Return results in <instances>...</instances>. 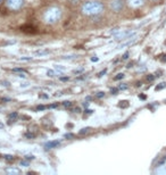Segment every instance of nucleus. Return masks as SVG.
<instances>
[{
  "mask_svg": "<svg viewBox=\"0 0 166 175\" xmlns=\"http://www.w3.org/2000/svg\"><path fill=\"white\" fill-rule=\"evenodd\" d=\"M104 10H105L104 4L101 1H98V0L86 1L81 7L82 14L86 15V16H98V15L103 14Z\"/></svg>",
  "mask_w": 166,
  "mask_h": 175,
  "instance_id": "f257e3e1",
  "label": "nucleus"
},
{
  "mask_svg": "<svg viewBox=\"0 0 166 175\" xmlns=\"http://www.w3.org/2000/svg\"><path fill=\"white\" fill-rule=\"evenodd\" d=\"M62 15L63 11L59 7H57V6L50 7L43 14V22L46 24H49V25H54V24L58 23L60 21Z\"/></svg>",
  "mask_w": 166,
  "mask_h": 175,
  "instance_id": "f03ea898",
  "label": "nucleus"
},
{
  "mask_svg": "<svg viewBox=\"0 0 166 175\" xmlns=\"http://www.w3.org/2000/svg\"><path fill=\"white\" fill-rule=\"evenodd\" d=\"M135 34L137 33L134 31H131V30H117L114 33V39L116 41H123V40L131 39Z\"/></svg>",
  "mask_w": 166,
  "mask_h": 175,
  "instance_id": "7ed1b4c3",
  "label": "nucleus"
},
{
  "mask_svg": "<svg viewBox=\"0 0 166 175\" xmlns=\"http://www.w3.org/2000/svg\"><path fill=\"white\" fill-rule=\"evenodd\" d=\"M6 6L10 10H19L24 6V0H6Z\"/></svg>",
  "mask_w": 166,
  "mask_h": 175,
  "instance_id": "20e7f679",
  "label": "nucleus"
},
{
  "mask_svg": "<svg viewBox=\"0 0 166 175\" xmlns=\"http://www.w3.org/2000/svg\"><path fill=\"white\" fill-rule=\"evenodd\" d=\"M124 7V0H112L110 1V9L114 13H119Z\"/></svg>",
  "mask_w": 166,
  "mask_h": 175,
  "instance_id": "39448f33",
  "label": "nucleus"
},
{
  "mask_svg": "<svg viewBox=\"0 0 166 175\" xmlns=\"http://www.w3.org/2000/svg\"><path fill=\"white\" fill-rule=\"evenodd\" d=\"M126 2L131 8H139L145 5V0H128Z\"/></svg>",
  "mask_w": 166,
  "mask_h": 175,
  "instance_id": "423d86ee",
  "label": "nucleus"
},
{
  "mask_svg": "<svg viewBox=\"0 0 166 175\" xmlns=\"http://www.w3.org/2000/svg\"><path fill=\"white\" fill-rule=\"evenodd\" d=\"M59 144H60V142L58 141V140H55V141H48L44 143V148H46V149H54V148H57Z\"/></svg>",
  "mask_w": 166,
  "mask_h": 175,
  "instance_id": "0eeeda50",
  "label": "nucleus"
},
{
  "mask_svg": "<svg viewBox=\"0 0 166 175\" xmlns=\"http://www.w3.org/2000/svg\"><path fill=\"white\" fill-rule=\"evenodd\" d=\"M49 53H50V50H48V49H41V50H37V51L33 52V55L37 57L46 56V55H49Z\"/></svg>",
  "mask_w": 166,
  "mask_h": 175,
  "instance_id": "6e6552de",
  "label": "nucleus"
},
{
  "mask_svg": "<svg viewBox=\"0 0 166 175\" xmlns=\"http://www.w3.org/2000/svg\"><path fill=\"white\" fill-rule=\"evenodd\" d=\"M134 42H135V39H132V40H130V41H128V42H124L123 44H121V46L119 47V49H122V48H124V47H129V46L133 44Z\"/></svg>",
  "mask_w": 166,
  "mask_h": 175,
  "instance_id": "1a4fd4ad",
  "label": "nucleus"
},
{
  "mask_svg": "<svg viewBox=\"0 0 166 175\" xmlns=\"http://www.w3.org/2000/svg\"><path fill=\"white\" fill-rule=\"evenodd\" d=\"M6 173H8V174H19L21 172L17 168H6Z\"/></svg>",
  "mask_w": 166,
  "mask_h": 175,
  "instance_id": "9d476101",
  "label": "nucleus"
},
{
  "mask_svg": "<svg viewBox=\"0 0 166 175\" xmlns=\"http://www.w3.org/2000/svg\"><path fill=\"white\" fill-rule=\"evenodd\" d=\"M91 130H92L91 128H82L80 132H79V134H80V135H86V134H88V133L90 132Z\"/></svg>",
  "mask_w": 166,
  "mask_h": 175,
  "instance_id": "9b49d317",
  "label": "nucleus"
},
{
  "mask_svg": "<svg viewBox=\"0 0 166 175\" xmlns=\"http://www.w3.org/2000/svg\"><path fill=\"white\" fill-rule=\"evenodd\" d=\"M48 76H50V77H56V76H58L60 73L59 72H56V71H48Z\"/></svg>",
  "mask_w": 166,
  "mask_h": 175,
  "instance_id": "f8f14e48",
  "label": "nucleus"
},
{
  "mask_svg": "<svg viewBox=\"0 0 166 175\" xmlns=\"http://www.w3.org/2000/svg\"><path fill=\"white\" fill-rule=\"evenodd\" d=\"M17 116H18V114L17 113H11L8 115V118L9 119H15V118H17Z\"/></svg>",
  "mask_w": 166,
  "mask_h": 175,
  "instance_id": "ddd939ff",
  "label": "nucleus"
},
{
  "mask_svg": "<svg viewBox=\"0 0 166 175\" xmlns=\"http://www.w3.org/2000/svg\"><path fill=\"white\" fill-rule=\"evenodd\" d=\"M68 2L71 4V5L73 6H76V5H79L81 2V0H68Z\"/></svg>",
  "mask_w": 166,
  "mask_h": 175,
  "instance_id": "4468645a",
  "label": "nucleus"
},
{
  "mask_svg": "<svg viewBox=\"0 0 166 175\" xmlns=\"http://www.w3.org/2000/svg\"><path fill=\"white\" fill-rule=\"evenodd\" d=\"M63 106L66 107V108H68V107H72L73 104H72V101H64V102H63Z\"/></svg>",
  "mask_w": 166,
  "mask_h": 175,
  "instance_id": "2eb2a0df",
  "label": "nucleus"
},
{
  "mask_svg": "<svg viewBox=\"0 0 166 175\" xmlns=\"http://www.w3.org/2000/svg\"><path fill=\"white\" fill-rule=\"evenodd\" d=\"M13 72H15V73H28V72L25 71V70H23V68H14Z\"/></svg>",
  "mask_w": 166,
  "mask_h": 175,
  "instance_id": "dca6fc26",
  "label": "nucleus"
},
{
  "mask_svg": "<svg viewBox=\"0 0 166 175\" xmlns=\"http://www.w3.org/2000/svg\"><path fill=\"white\" fill-rule=\"evenodd\" d=\"M4 157H5L6 160H9V161H13V160H14V159H15L14 156H11V155H5V156H4Z\"/></svg>",
  "mask_w": 166,
  "mask_h": 175,
  "instance_id": "f3484780",
  "label": "nucleus"
},
{
  "mask_svg": "<svg viewBox=\"0 0 166 175\" xmlns=\"http://www.w3.org/2000/svg\"><path fill=\"white\" fill-rule=\"evenodd\" d=\"M122 79H124V74L123 73H119V74H117V75L114 77V80H122Z\"/></svg>",
  "mask_w": 166,
  "mask_h": 175,
  "instance_id": "a211bd4d",
  "label": "nucleus"
},
{
  "mask_svg": "<svg viewBox=\"0 0 166 175\" xmlns=\"http://www.w3.org/2000/svg\"><path fill=\"white\" fill-rule=\"evenodd\" d=\"M166 86V83H159V85H157L156 86V90H161V89H164Z\"/></svg>",
  "mask_w": 166,
  "mask_h": 175,
  "instance_id": "6ab92c4d",
  "label": "nucleus"
},
{
  "mask_svg": "<svg viewBox=\"0 0 166 175\" xmlns=\"http://www.w3.org/2000/svg\"><path fill=\"white\" fill-rule=\"evenodd\" d=\"M128 89V84H125V83H123V84H121L119 86V90H126Z\"/></svg>",
  "mask_w": 166,
  "mask_h": 175,
  "instance_id": "aec40b11",
  "label": "nucleus"
},
{
  "mask_svg": "<svg viewBox=\"0 0 166 175\" xmlns=\"http://www.w3.org/2000/svg\"><path fill=\"white\" fill-rule=\"evenodd\" d=\"M25 138H28V139H33L34 134L33 133H25Z\"/></svg>",
  "mask_w": 166,
  "mask_h": 175,
  "instance_id": "412c9836",
  "label": "nucleus"
},
{
  "mask_svg": "<svg viewBox=\"0 0 166 175\" xmlns=\"http://www.w3.org/2000/svg\"><path fill=\"white\" fill-rule=\"evenodd\" d=\"M104 96H105V93L103 92V91H100V92H97V97H98V98H103Z\"/></svg>",
  "mask_w": 166,
  "mask_h": 175,
  "instance_id": "4be33fe9",
  "label": "nucleus"
},
{
  "mask_svg": "<svg viewBox=\"0 0 166 175\" xmlns=\"http://www.w3.org/2000/svg\"><path fill=\"white\" fill-rule=\"evenodd\" d=\"M73 137H74L73 133H67V134H65V138H66V139H71V138H73Z\"/></svg>",
  "mask_w": 166,
  "mask_h": 175,
  "instance_id": "5701e85b",
  "label": "nucleus"
},
{
  "mask_svg": "<svg viewBox=\"0 0 166 175\" xmlns=\"http://www.w3.org/2000/svg\"><path fill=\"white\" fill-rule=\"evenodd\" d=\"M154 79H155V76L152 75V74H149V75L147 76V80H148V81H152Z\"/></svg>",
  "mask_w": 166,
  "mask_h": 175,
  "instance_id": "b1692460",
  "label": "nucleus"
},
{
  "mask_svg": "<svg viewBox=\"0 0 166 175\" xmlns=\"http://www.w3.org/2000/svg\"><path fill=\"white\" fill-rule=\"evenodd\" d=\"M129 101H124V104H119V107H128Z\"/></svg>",
  "mask_w": 166,
  "mask_h": 175,
  "instance_id": "393cba45",
  "label": "nucleus"
},
{
  "mask_svg": "<svg viewBox=\"0 0 166 175\" xmlns=\"http://www.w3.org/2000/svg\"><path fill=\"white\" fill-rule=\"evenodd\" d=\"M47 108V107H46V106H42V105H40V106H38V107H37V109H38V110H43V109H46Z\"/></svg>",
  "mask_w": 166,
  "mask_h": 175,
  "instance_id": "a878e982",
  "label": "nucleus"
},
{
  "mask_svg": "<svg viewBox=\"0 0 166 175\" xmlns=\"http://www.w3.org/2000/svg\"><path fill=\"white\" fill-rule=\"evenodd\" d=\"M159 59H161V60L163 63H166V55H163V56H161V58H159Z\"/></svg>",
  "mask_w": 166,
  "mask_h": 175,
  "instance_id": "bb28decb",
  "label": "nucleus"
},
{
  "mask_svg": "<svg viewBox=\"0 0 166 175\" xmlns=\"http://www.w3.org/2000/svg\"><path fill=\"white\" fill-rule=\"evenodd\" d=\"M57 106H58L57 104H51V105H49V106H48V108H56Z\"/></svg>",
  "mask_w": 166,
  "mask_h": 175,
  "instance_id": "cd10ccee",
  "label": "nucleus"
},
{
  "mask_svg": "<svg viewBox=\"0 0 166 175\" xmlns=\"http://www.w3.org/2000/svg\"><path fill=\"white\" fill-rule=\"evenodd\" d=\"M106 72H107V71H106V70H104V71H101V72H100V73H99V74H98V76H99V77H101V76L104 75V74H105V73H106Z\"/></svg>",
  "mask_w": 166,
  "mask_h": 175,
  "instance_id": "c85d7f7f",
  "label": "nucleus"
},
{
  "mask_svg": "<svg viewBox=\"0 0 166 175\" xmlns=\"http://www.w3.org/2000/svg\"><path fill=\"white\" fill-rule=\"evenodd\" d=\"M128 58H129V52H125L123 55V59L125 60V59H128Z\"/></svg>",
  "mask_w": 166,
  "mask_h": 175,
  "instance_id": "c756f323",
  "label": "nucleus"
},
{
  "mask_svg": "<svg viewBox=\"0 0 166 175\" xmlns=\"http://www.w3.org/2000/svg\"><path fill=\"white\" fill-rule=\"evenodd\" d=\"M21 165L22 166H29V163H28V161H21Z\"/></svg>",
  "mask_w": 166,
  "mask_h": 175,
  "instance_id": "7c9ffc66",
  "label": "nucleus"
},
{
  "mask_svg": "<svg viewBox=\"0 0 166 175\" xmlns=\"http://www.w3.org/2000/svg\"><path fill=\"white\" fill-rule=\"evenodd\" d=\"M86 114H92V113H93V110H92V109H86Z\"/></svg>",
  "mask_w": 166,
  "mask_h": 175,
  "instance_id": "2f4dec72",
  "label": "nucleus"
},
{
  "mask_svg": "<svg viewBox=\"0 0 166 175\" xmlns=\"http://www.w3.org/2000/svg\"><path fill=\"white\" fill-rule=\"evenodd\" d=\"M117 91H119V89H112V92H113L114 95H115V92H117Z\"/></svg>",
  "mask_w": 166,
  "mask_h": 175,
  "instance_id": "473e14b6",
  "label": "nucleus"
},
{
  "mask_svg": "<svg viewBox=\"0 0 166 175\" xmlns=\"http://www.w3.org/2000/svg\"><path fill=\"white\" fill-rule=\"evenodd\" d=\"M25 158H28V159H33L34 157H33V156H26Z\"/></svg>",
  "mask_w": 166,
  "mask_h": 175,
  "instance_id": "72a5a7b5",
  "label": "nucleus"
},
{
  "mask_svg": "<svg viewBox=\"0 0 166 175\" xmlns=\"http://www.w3.org/2000/svg\"><path fill=\"white\" fill-rule=\"evenodd\" d=\"M60 80L62 81H67L68 80V77H60Z\"/></svg>",
  "mask_w": 166,
  "mask_h": 175,
  "instance_id": "f704fd0d",
  "label": "nucleus"
},
{
  "mask_svg": "<svg viewBox=\"0 0 166 175\" xmlns=\"http://www.w3.org/2000/svg\"><path fill=\"white\" fill-rule=\"evenodd\" d=\"M97 60H98V58H97V57H93V58H92V62H97Z\"/></svg>",
  "mask_w": 166,
  "mask_h": 175,
  "instance_id": "c9c22d12",
  "label": "nucleus"
},
{
  "mask_svg": "<svg viewBox=\"0 0 166 175\" xmlns=\"http://www.w3.org/2000/svg\"><path fill=\"white\" fill-rule=\"evenodd\" d=\"M139 98H141V99H146V96H139Z\"/></svg>",
  "mask_w": 166,
  "mask_h": 175,
  "instance_id": "e433bc0d",
  "label": "nucleus"
},
{
  "mask_svg": "<svg viewBox=\"0 0 166 175\" xmlns=\"http://www.w3.org/2000/svg\"><path fill=\"white\" fill-rule=\"evenodd\" d=\"M2 1H4V0H0V4H1V2H2Z\"/></svg>",
  "mask_w": 166,
  "mask_h": 175,
  "instance_id": "4c0bfd02",
  "label": "nucleus"
},
{
  "mask_svg": "<svg viewBox=\"0 0 166 175\" xmlns=\"http://www.w3.org/2000/svg\"><path fill=\"white\" fill-rule=\"evenodd\" d=\"M150 1H157V0H150Z\"/></svg>",
  "mask_w": 166,
  "mask_h": 175,
  "instance_id": "58836bf2",
  "label": "nucleus"
}]
</instances>
